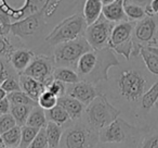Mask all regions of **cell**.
Masks as SVG:
<instances>
[{"label":"cell","instance_id":"cell-3","mask_svg":"<svg viewBox=\"0 0 158 148\" xmlns=\"http://www.w3.org/2000/svg\"><path fill=\"white\" fill-rule=\"evenodd\" d=\"M99 143V130L81 117L64 128L60 148H94Z\"/></svg>","mask_w":158,"mask_h":148},{"label":"cell","instance_id":"cell-48","mask_svg":"<svg viewBox=\"0 0 158 148\" xmlns=\"http://www.w3.org/2000/svg\"><path fill=\"white\" fill-rule=\"evenodd\" d=\"M157 46H158V42H157Z\"/></svg>","mask_w":158,"mask_h":148},{"label":"cell","instance_id":"cell-7","mask_svg":"<svg viewBox=\"0 0 158 148\" xmlns=\"http://www.w3.org/2000/svg\"><path fill=\"white\" fill-rule=\"evenodd\" d=\"M91 49L92 47L86 39L85 35L80 36L76 39L56 45L53 52V60L56 66L76 69L80 57Z\"/></svg>","mask_w":158,"mask_h":148},{"label":"cell","instance_id":"cell-6","mask_svg":"<svg viewBox=\"0 0 158 148\" xmlns=\"http://www.w3.org/2000/svg\"><path fill=\"white\" fill-rule=\"evenodd\" d=\"M120 114V110L107 100L104 94L100 93L88 106L82 117L92 128L97 130L107 126Z\"/></svg>","mask_w":158,"mask_h":148},{"label":"cell","instance_id":"cell-5","mask_svg":"<svg viewBox=\"0 0 158 148\" xmlns=\"http://www.w3.org/2000/svg\"><path fill=\"white\" fill-rule=\"evenodd\" d=\"M87 26L88 24L85 20L84 14H73L57 23L46 36L44 42L52 46H56L62 43L76 39L85 35Z\"/></svg>","mask_w":158,"mask_h":148},{"label":"cell","instance_id":"cell-46","mask_svg":"<svg viewBox=\"0 0 158 148\" xmlns=\"http://www.w3.org/2000/svg\"><path fill=\"white\" fill-rule=\"evenodd\" d=\"M5 148H20V147H10V146H6Z\"/></svg>","mask_w":158,"mask_h":148},{"label":"cell","instance_id":"cell-31","mask_svg":"<svg viewBox=\"0 0 158 148\" xmlns=\"http://www.w3.org/2000/svg\"><path fill=\"white\" fill-rule=\"evenodd\" d=\"M57 105V97L53 95L51 92L48 89L44 92L38 98V106H40L44 110H49V109L53 108L54 106Z\"/></svg>","mask_w":158,"mask_h":148},{"label":"cell","instance_id":"cell-21","mask_svg":"<svg viewBox=\"0 0 158 148\" xmlns=\"http://www.w3.org/2000/svg\"><path fill=\"white\" fill-rule=\"evenodd\" d=\"M63 132L64 126L59 125L52 121H48L46 125V134L49 148H60Z\"/></svg>","mask_w":158,"mask_h":148},{"label":"cell","instance_id":"cell-41","mask_svg":"<svg viewBox=\"0 0 158 148\" xmlns=\"http://www.w3.org/2000/svg\"><path fill=\"white\" fill-rule=\"evenodd\" d=\"M10 26H11V24H8V23L3 22L2 20H0V34L3 36H8L11 33Z\"/></svg>","mask_w":158,"mask_h":148},{"label":"cell","instance_id":"cell-22","mask_svg":"<svg viewBox=\"0 0 158 148\" xmlns=\"http://www.w3.org/2000/svg\"><path fill=\"white\" fill-rule=\"evenodd\" d=\"M53 78L65 84H75L80 81L77 71L68 66H56L53 71Z\"/></svg>","mask_w":158,"mask_h":148},{"label":"cell","instance_id":"cell-29","mask_svg":"<svg viewBox=\"0 0 158 148\" xmlns=\"http://www.w3.org/2000/svg\"><path fill=\"white\" fill-rule=\"evenodd\" d=\"M7 97L9 101L11 102V105H28L31 107L38 106V102L31 97H29L23 91H16L13 93H10L7 95Z\"/></svg>","mask_w":158,"mask_h":148},{"label":"cell","instance_id":"cell-49","mask_svg":"<svg viewBox=\"0 0 158 148\" xmlns=\"http://www.w3.org/2000/svg\"><path fill=\"white\" fill-rule=\"evenodd\" d=\"M157 16H158V14H157Z\"/></svg>","mask_w":158,"mask_h":148},{"label":"cell","instance_id":"cell-27","mask_svg":"<svg viewBox=\"0 0 158 148\" xmlns=\"http://www.w3.org/2000/svg\"><path fill=\"white\" fill-rule=\"evenodd\" d=\"M31 109H33V107L28 106V105H11L10 113L15 119L16 124L20 126H23L26 124Z\"/></svg>","mask_w":158,"mask_h":148},{"label":"cell","instance_id":"cell-2","mask_svg":"<svg viewBox=\"0 0 158 148\" xmlns=\"http://www.w3.org/2000/svg\"><path fill=\"white\" fill-rule=\"evenodd\" d=\"M149 78L143 71L130 68L123 70L116 80V93L121 100L135 106L138 114L139 105L142 96L151 87Z\"/></svg>","mask_w":158,"mask_h":148},{"label":"cell","instance_id":"cell-11","mask_svg":"<svg viewBox=\"0 0 158 148\" xmlns=\"http://www.w3.org/2000/svg\"><path fill=\"white\" fill-rule=\"evenodd\" d=\"M115 26L114 22L105 18L102 14L95 22L88 25L85 32V37L88 40L92 49H103L108 47V42L112 31Z\"/></svg>","mask_w":158,"mask_h":148},{"label":"cell","instance_id":"cell-40","mask_svg":"<svg viewBox=\"0 0 158 148\" xmlns=\"http://www.w3.org/2000/svg\"><path fill=\"white\" fill-rule=\"evenodd\" d=\"M10 109H11V102L9 101L8 97H5L3 99L0 100V114L9 113Z\"/></svg>","mask_w":158,"mask_h":148},{"label":"cell","instance_id":"cell-44","mask_svg":"<svg viewBox=\"0 0 158 148\" xmlns=\"http://www.w3.org/2000/svg\"><path fill=\"white\" fill-rule=\"evenodd\" d=\"M6 147V144L5 141H3V138L2 136H1V134H0V148H5Z\"/></svg>","mask_w":158,"mask_h":148},{"label":"cell","instance_id":"cell-25","mask_svg":"<svg viewBox=\"0 0 158 148\" xmlns=\"http://www.w3.org/2000/svg\"><path fill=\"white\" fill-rule=\"evenodd\" d=\"M123 8H125V13L128 18V21L138 22V21L142 20L146 16L145 8L140 5L123 0Z\"/></svg>","mask_w":158,"mask_h":148},{"label":"cell","instance_id":"cell-43","mask_svg":"<svg viewBox=\"0 0 158 148\" xmlns=\"http://www.w3.org/2000/svg\"><path fill=\"white\" fill-rule=\"evenodd\" d=\"M7 95H8L7 92H6L5 89L2 88V87L0 86V100L3 99V98H5V97H7Z\"/></svg>","mask_w":158,"mask_h":148},{"label":"cell","instance_id":"cell-4","mask_svg":"<svg viewBox=\"0 0 158 148\" xmlns=\"http://www.w3.org/2000/svg\"><path fill=\"white\" fill-rule=\"evenodd\" d=\"M152 128L153 126L151 125H133L127 122L125 119L118 117L110 124L99 131L100 141L101 143H129V141L138 143L140 137Z\"/></svg>","mask_w":158,"mask_h":148},{"label":"cell","instance_id":"cell-34","mask_svg":"<svg viewBox=\"0 0 158 148\" xmlns=\"http://www.w3.org/2000/svg\"><path fill=\"white\" fill-rule=\"evenodd\" d=\"M1 87L7 92V94L13 93V92H16V91H22L20 86V81H19V78H15L14 74H11L10 76H8V78L3 81L2 84H1Z\"/></svg>","mask_w":158,"mask_h":148},{"label":"cell","instance_id":"cell-37","mask_svg":"<svg viewBox=\"0 0 158 148\" xmlns=\"http://www.w3.org/2000/svg\"><path fill=\"white\" fill-rule=\"evenodd\" d=\"M9 60L6 58H0V86L3 81L13 73L11 72V68L9 66Z\"/></svg>","mask_w":158,"mask_h":148},{"label":"cell","instance_id":"cell-16","mask_svg":"<svg viewBox=\"0 0 158 148\" xmlns=\"http://www.w3.org/2000/svg\"><path fill=\"white\" fill-rule=\"evenodd\" d=\"M19 81H20L21 89L38 102V98L46 91V86L41 82L31 78V76L26 75L24 73L19 74Z\"/></svg>","mask_w":158,"mask_h":148},{"label":"cell","instance_id":"cell-50","mask_svg":"<svg viewBox=\"0 0 158 148\" xmlns=\"http://www.w3.org/2000/svg\"><path fill=\"white\" fill-rule=\"evenodd\" d=\"M0 115H1V114H0Z\"/></svg>","mask_w":158,"mask_h":148},{"label":"cell","instance_id":"cell-39","mask_svg":"<svg viewBox=\"0 0 158 148\" xmlns=\"http://www.w3.org/2000/svg\"><path fill=\"white\" fill-rule=\"evenodd\" d=\"M146 16H157L158 14V0H152L145 7Z\"/></svg>","mask_w":158,"mask_h":148},{"label":"cell","instance_id":"cell-30","mask_svg":"<svg viewBox=\"0 0 158 148\" xmlns=\"http://www.w3.org/2000/svg\"><path fill=\"white\" fill-rule=\"evenodd\" d=\"M40 128H34V126L29 125H23L22 126V134H21V143H20V148H27L31 143L34 141V138L36 137V135L38 134Z\"/></svg>","mask_w":158,"mask_h":148},{"label":"cell","instance_id":"cell-19","mask_svg":"<svg viewBox=\"0 0 158 148\" xmlns=\"http://www.w3.org/2000/svg\"><path fill=\"white\" fill-rule=\"evenodd\" d=\"M140 56L147 71L158 76V46H144L141 48Z\"/></svg>","mask_w":158,"mask_h":148},{"label":"cell","instance_id":"cell-47","mask_svg":"<svg viewBox=\"0 0 158 148\" xmlns=\"http://www.w3.org/2000/svg\"><path fill=\"white\" fill-rule=\"evenodd\" d=\"M157 107H158V102H157Z\"/></svg>","mask_w":158,"mask_h":148},{"label":"cell","instance_id":"cell-26","mask_svg":"<svg viewBox=\"0 0 158 148\" xmlns=\"http://www.w3.org/2000/svg\"><path fill=\"white\" fill-rule=\"evenodd\" d=\"M135 148H158V128H152L142 135Z\"/></svg>","mask_w":158,"mask_h":148},{"label":"cell","instance_id":"cell-42","mask_svg":"<svg viewBox=\"0 0 158 148\" xmlns=\"http://www.w3.org/2000/svg\"><path fill=\"white\" fill-rule=\"evenodd\" d=\"M126 1H129V2H133V3H136V5H140L142 7H146L149 2H151L152 0H126Z\"/></svg>","mask_w":158,"mask_h":148},{"label":"cell","instance_id":"cell-18","mask_svg":"<svg viewBox=\"0 0 158 148\" xmlns=\"http://www.w3.org/2000/svg\"><path fill=\"white\" fill-rule=\"evenodd\" d=\"M158 102V81L154 82L140 100L138 114H147Z\"/></svg>","mask_w":158,"mask_h":148},{"label":"cell","instance_id":"cell-33","mask_svg":"<svg viewBox=\"0 0 158 148\" xmlns=\"http://www.w3.org/2000/svg\"><path fill=\"white\" fill-rule=\"evenodd\" d=\"M13 50L14 47L9 40L8 36H3L0 34V58H6L9 60Z\"/></svg>","mask_w":158,"mask_h":148},{"label":"cell","instance_id":"cell-36","mask_svg":"<svg viewBox=\"0 0 158 148\" xmlns=\"http://www.w3.org/2000/svg\"><path fill=\"white\" fill-rule=\"evenodd\" d=\"M15 125H18L16 121L10 112L0 115V134H3Z\"/></svg>","mask_w":158,"mask_h":148},{"label":"cell","instance_id":"cell-24","mask_svg":"<svg viewBox=\"0 0 158 148\" xmlns=\"http://www.w3.org/2000/svg\"><path fill=\"white\" fill-rule=\"evenodd\" d=\"M47 123H48V120H47L46 110L42 109L40 106L33 107V109H31V113L28 115V119H27L26 125L34 126V128H46Z\"/></svg>","mask_w":158,"mask_h":148},{"label":"cell","instance_id":"cell-12","mask_svg":"<svg viewBox=\"0 0 158 148\" xmlns=\"http://www.w3.org/2000/svg\"><path fill=\"white\" fill-rule=\"evenodd\" d=\"M54 69L55 63L53 58L47 56H36L23 73L36 78L47 87V85L53 80Z\"/></svg>","mask_w":158,"mask_h":148},{"label":"cell","instance_id":"cell-13","mask_svg":"<svg viewBox=\"0 0 158 148\" xmlns=\"http://www.w3.org/2000/svg\"><path fill=\"white\" fill-rule=\"evenodd\" d=\"M72 87L67 88L66 95H69L72 97L81 101L85 106H88L95 97L100 94L93 83L87 82V81H79L75 84H70Z\"/></svg>","mask_w":158,"mask_h":148},{"label":"cell","instance_id":"cell-17","mask_svg":"<svg viewBox=\"0 0 158 148\" xmlns=\"http://www.w3.org/2000/svg\"><path fill=\"white\" fill-rule=\"evenodd\" d=\"M102 14L107 20L114 23H119L123 21H128L123 8V0H115L113 2L103 6Z\"/></svg>","mask_w":158,"mask_h":148},{"label":"cell","instance_id":"cell-1","mask_svg":"<svg viewBox=\"0 0 158 148\" xmlns=\"http://www.w3.org/2000/svg\"><path fill=\"white\" fill-rule=\"evenodd\" d=\"M120 62L110 47L103 49H91L80 57L77 63V73L81 81L97 83L108 80V70L119 66Z\"/></svg>","mask_w":158,"mask_h":148},{"label":"cell","instance_id":"cell-28","mask_svg":"<svg viewBox=\"0 0 158 148\" xmlns=\"http://www.w3.org/2000/svg\"><path fill=\"white\" fill-rule=\"evenodd\" d=\"M21 134H22V126L15 125L9 131L5 132L1 134L5 141L6 146H10V147H20L21 143Z\"/></svg>","mask_w":158,"mask_h":148},{"label":"cell","instance_id":"cell-38","mask_svg":"<svg viewBox=\"0 0 158 148\" xmlns=\"http://www.w3.org/2000/svg\"><path fill=\"white\" fill-rule=\"evenodd\" d=\"M136 143H101L100 141L94 148H135Z\"/></svg>","mask_w":158,"mask_h":148},{"label":"cell","instance_id":"cell-8","mask_svg":"<svg viewBox=\"0 0 158 148\" xmlns=\"http://www.w3.org/2000/svg\"><path fill=\"white\" fill-rule=\"evenodd\" d=\"M133 52L132 57L140 56V50L144 46H157L158 42V16H146L135 22L133 29Z\"/></svg>","mask_w":158,"mask_h":148},{"label":"cell","instance_id":"cell-10","mask_svg":"<svg viewBox=\"0 0 158 148\" xmlns=\"http://www.w3.org/2000/svg\"><path fill=\"white\" fill-rule=\"evenodd\" d=\"M47 20L48 19L46 18L44 9L41 8L35 13H31L22 20L11 23V26H10L11 34H13L14 36L21 38V39L33 37L44 29Z\"/></svg>","mask_w":158,"mask_h":148},{"label":"cell","instance_id":"cell-32","mask_svg":"<svg viewBox=\"0 0 158 148\" xmlns=\"http://www.w3.org/2000/svg\"><path fill=\"white\" fill-rule=\"evenodd\" d=\"M46 89L51 92V93L54 96H56L57 98L62 97V96H65L66 92H67V87L65 86V83L61 82V81L54 80V78L47 85Z\"/></svg>","mask_w":158,"mask_h":148},{"label":"cell","instance_id":"cell-9","mask_svg":"<svg viewBox=\"0 0 158 148\" xmlns=\"http://www.w3.org/2000/svg\"><path fill=\"white\" fill-rule=\"evenodd\" d=\"M135 22L133 21H123V22L116 23L112 31L108 42V47L123 56L126 60H130L133 52V29Z\"/></svg>","mask_w":158,"mask_h":148},{"label":"cell","instance_id":"cell-14","mask_svg":"<svg viewBox=\"0 0 158 148\" xmlns=\"http://www.w3.org/2000/svg\"><path fill=\"white\" fill-rule=\"evenodd\" d=\"M36 55L34 53V51L29 50V49H14L13 52L10 56L9 62L13 68V70L18 72L19 74H21V73L24 72L25 69L29 65V63L33 61Z\"/></svg>","mask_w":158,"mask_h":148},{"label":"cell","instance_id":"cell-35","mask_svg":"<svg viewBox=\"0 0 158 148\" xmlns=\"http://www.w3.org/2000/svg\"><path fill=\"white\" fill-rule=\"evenodd\" d=\"M27 148H49L48 139H47L46 128H42L39 130L38 134L34 138V141L31 143V145Z\"/></svg>","mask_w":158,"mask_h":148},{"label":"cell","instance_id":"cell-45","mask_svg":"<svg viewBox=\"0 0 158 148\" xmlns=\"http://www.w3.org/2000/svg\"><path fill=\"white\" fill-rule=\"evenodd\" d=\"M101 1H102V3H103V6H104V5H107V3L113 2V1H115V0H101Z\"/></svg>","mask_w":158,"mask_h":148},{"label":"cell","instance_id":"cell-23","mask_svg":"<svg viewBox=\"0 0 158 148\" xmlns=\"http://www.w3.org/2000/svg\"><path fill=\"white\" fill-rule=\"evenodd\" d=\"M46 115H47V120L48 121H52L54 123L59 124V125H66L67 123L72 122L68 113L66 112V110L61 107L60 105H56L53 108L46 110Z\"/></svg>","mask_w":158,"mask_h":148},{"label":"cell","instance_id":"cell-15","mask_svg":"<svg viewBox=\"0 0 158 148\" xmlns=\"http://www.w3.org/2000/svg\"><path fill=\"white\" fill-rule=\"evenodd\" d=\"M57 105H60L65 109L72 121H76V120L80 119L86 110V106L81 101H79L78 99L69 95H65L57 98Z\"/></svg>","mask_w":158,"mask_h":148},{"label":"cell","instance_id":"cell-20","mask_svg":"<svg viewBox=\"0 0 158 148\" xmlns=\"http://www.w3.org/2000/svg\"><path fill=\"white\" fill-rule=\"evenodd\" d=\"M103 3L101 0H86L84 6V18L87 24L90 25L102 16Z\"/></svg>","mask_w":158,"mask_h":148}]
</instances>
